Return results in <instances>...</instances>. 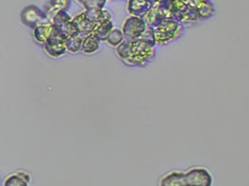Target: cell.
<instances>
[{
    "instance_id": "cell-9",
    "label": "cell",
    "mask_w": 249,
    "mask_h": 186,
    "mask_svg": "<svg viewBox=\"0 0 249 186\" xmlns=\"http://www.w3.org/2000/svg\"><path fill=\"white\" fill-rule=\"evenodd\" d=\"M43 46L46 53L53 58H59L68 51L65 44V39L58 34L50 38Z\"/></svg>"
},
{
    "instance_id": "cell-10",
    "label": "cell",
    "mask_w": 249,
    "mask_h": 186,
    "mask_svg": "<svg viewBox=\"0 0 249 186\" xmlns=\"http://www.w3.org/2000/svg\"><path fill=\"white\" fill-rule=\"evenodd\" d=\"M142 18L145 21L147 26L154 28L163 19H165L167 17H166V13L161 6V3L158 2L156 4L151 5L150 8L148 9V11L142 16Z\"/></svg>"
},
{
    "instance_id": "cell-4",
    "label": "cell",
    "mask_w": 249,
    "mask_h": 186,
    "mask_svg": "<svg viewBox=\"0 0 249 186\" xmlns=\"http://www.w3.org/2000/svg\"><path fill=\"white\" fill-rule=\"evenodd\" d=\"M84 8L86 16L94 23L103 20H111L110 12L104 10L107 0H77Z\"/></svg>"
},
{
    "instance_id": "cell-22",
    "label": "cell",
    "mask_w": 249,
    "mask_h": 186,
    "mask_svg": "<svg viewBox=\"0 0 249 186\" xmlns=\"http://www.w3.org/2000/svg\"><path fill=\"white\" fill-rule=\"evenodd\" d=\"M189 1H190V4L193 6V8L197 9V8H199L202 4H204V3L209 1V0H189Z\"/></svg>"
},
{
    "instance_id": "cell-16",
    "label": "cell",
    "mask_w": 249,
    "mask_h": 186,
    "mask_svg": "<svg viewBox=\"0 0 249 186\" xmlns=\"http://www.w3.org/2000/svg\"><path fill=\"white\" fill-rule=\"evenodd\" d=\"M30 181V175L24 171H19L9 176L4 182V186H27Z\"/></svg>"
},
{
    "instance_id": "cell-11",
    "label": "cell",
    "mask_w": 249,
    "mask_h": 186,
    "mask_svg": "<svg viewBox=\"0 0 249 186\" xmlns=\"http://www.w3.org/2000/svg\"><path fill=\"white\" fill-rule=\"evenodd\" d=\"M57 34L58 33H57L56 28L52 23H40L35 27L33 31L35 40L42 46L50 38H52Z\"/></svg>"
},
{
    "instance_id": "cell-21",
    "label": "cell",
    "mask_w": 249,
    "mask_h": 186,
    "mask_svg": "<svg viewBox=\"0 0 249 186\" xmlns=\"http://www.w3.org/2000/svg\"><path fill=\"white\" fill-rule=\"evenodd\" d=\"M124 40V36L123 35V32L119 29H114V28L110 31V33L108 34L106 39V41L114 47L119 46Z\"/></svg>"
},
{
    "instance_id": "cell-13",
    "label": "cell",
    "mask_w": 249,
    "mask_h": 186,
    "mask_svg": "<svg viewBox=\"0 0 249 186\" xmlns=\"http://www.w3.org/2000/svg\"><path fill=\"white\" fill-rule=\"evenodd\" d=\"M70 0H52L44 12L47 21L49 23H52L53 19L58 13L66 12L68 10Z\"/></svg>"
},
{
    "instance_id": "cell-14",
    "label": "cell",
    "mask_w": 249,
    "mask_h": 186,
    "mask_svg": "<svg viewBox=\"0 0 249 186\" xmlns=\"http://www.w3.org/2000/svg\"><path fill=\"white\" fill-rule=\"evenodd\" d=\"M150 3L147 0H128L127 10L132 16L142 17L150 8Z\"/></svg>"
},
{
    "instance_id": "cell-12",
    "label": "cell",
    "mask_w": 249,
    "mask_h": 186,
    "mask_svg": "<svg viewBox=\"0 0 249 186\" xmlns=\"http://www.w3.org/2000/svg\"><path fill=\"white\" fill-rule=\"evenodd\" d=\"M71 23L74 25L78 33L85 36L91 34L96 26V23L91 21L86 16L85 12H82L78 15H76L74 18H72Z\"/></svg>"
},
{
    "instance_id": "cell-24",
    "label": "cell",
    "mask_w": 249,
    "mask_h": 186,
    "mask_svg": "<svg viewBox=\"0 0 249 186\" xmlns=\"http://www.w3.org/2000/svg\"></svg>"
},
{
    "instance_id": "cell-20",
    "label": "cell",
    "mask_w": 249,
    "mask_h": 186,
    "mask_svg": "<svg viewBox=\"0 0 249 186\" xmlns=\"http://www.w3.org/2000/svg\"><path fill=\"white\" fill-rule=\"evenodd\" d=\"M196 10H197V12H198L200 20L209 19V18H211L215 14L214 5H213V3L210 0L205 2L204 4H202Z\"/></svg>"
},
{
    "instance_id": "cell-17",
    "label": "cell",
    "mask_w": 249,
    "mask_h": 186,
    "mask_svg": "<svg viewBox=\"0 0 249 186\" xmlns=\"http://www.w3.org/2000/svg\"><path fill=\"white\" fill-rule=\"evenodd\" d=\"M99 47L100 41L92 34H90L84 37L80 51H82L86 55H91L97 52L99 50Z\"/></svg>"
},
{
    "instance_id": "cell-8",
    "label": "cell",
    "mask_w": 249,
    "mask_h": 186,
    "mask_svg": "<svg viewBox=\"0 0 249 186\" xmlns=\"http://www.w3.org/2000/svg\"><path fill=\"white\" fill-rule=\"evenodd\" d=\"M22 23L31 28H35L40 23H49L46 19L45 13L36 6H28L24 8L21 13Z\"/></svg>"
},
{
    "instance_id": "cell-7",
    "label": "cell",
    "mask_w": 249,
    "mask_h": 186,
    "mask_svg": "<svg viewBox=\"0 0 249 186\" xmlns=\"http://www.w3.org/2000/svg\"><path fill=\"white\" fill-rule=\"evenodd\" d=\"M71 19L72 18L67 12H62L58 13L52 21V23L56 28L57 33L64 39L78 33L71 23Z\"/></svg>"
},
{
    "instance_id": "cell-23",
    "label": "cell",
    "mask_w": 249,
    "mask_h": 186,
    "mask_svg": "<svg viewBox=\"0 0 249 186\" xmlns=\"http://www.w3.org/2000/svg\"><path fill=\"white\" fill-rule=\"evenodd\" d=\"M147 1L150 3V5H153V4H156L158 2H160L161 0H147Z\"/></svg>"
},
{
    "instance_id": "cell-6",
    "label": "cell",
    "mask_w": 249,
    "mask_h": 186,
    "mask_svg": "<svg viewBox=\"0 0 249 186\" xmlns=\"http://www.w3.org/2000/svg\"><path fill=\"white\" fill-rule=\"evenodd\" d=\"M147 24L142 17L131 16L123 25V35L126 40L139 38L147 29Z\"/></svg>"
},
{
    "instance_id": "cell-2",
    "label": "cell",
    "mask_w": 249,
    "mask_h": 186,
    "mask_svg": "<svg viewBox=\"0 0 249 186\" xmlns=\"http://www.w3.org/2000/svg\"><path fill=\"white\" fill-rule=\"evenodd\" d=\"M161 6L167 18H172L182 23H190L200 20L197 10L189 0H161Z\"/></svg>"
},
{
    "instance_id": "cell-15",
    "label": "cell",
    "mask_w": 249,
    "mask_h": 186,
    "mask_svg": "<svg viewBox=\"0 0 249 186\" xmlns=\"http://www.w3.org/2000/svg\"><path fill=\"white\" fill-rule=\"evenodd\" d=\"M113 29V23L111 20H103L96 23L92 35H94L99 41H106L107 37L110 31Z\"/></svg>"
},
{
    "instance_id": "cell-19",
    "label": "cell",
    "mask_w": 249,
    "mask_h": 186,
    "mask_svg": "<svg viewBox=\"0 0 249 186\" xmlns=\"http://www.w3.org/2000/svg\"><path fill=\"white\" fill-rule=\"evenodd\" d=\"M183 175L184 172L172 171L160 180V185L161 186H184Z\"/></svg>"
},
{
    "instance_id": "cell-1",
    "label": "cell",
    "mask_w": 249,
    "mask_h": 186,
    "mask_svg": "<svg viewBox=\"0 0 249 186\" xmlns=\"http://www.w3.org/2000/svg\"><path fill=\"white\" fill-rule=\"evenodd\" d=\"M155 46L141 38L124 39L119 46H116V52L127 66H145L155 57Z\"/></svg>"
},
{
    "instance_id": "cell-5",
    "label": "cell",
    "mask_w": 249,
    "mask_h": 186,
    "mask_svg": "<svg viewBox=\"0 0 249 186\" xmlns=\"http://www.w3.org/2000/svg\"><path fill=\"white\" fill-rule=\"evenodd\" d=\"M184 186H210L213 184L212 176L203 168H195L184 172Z\"/></svg>"
},
{
    "instance_id": "cell-18",
    "label": "cell",
    "mask_w": 249,
    "mask_h": 186,
    "mask_svg": "<svg viewBox=\"0 0 249 186\" xmlns=\"http://www.w3.org/2000/svg\"><path fill=\"white\" fill-rule=\"evenodd\" d=\"M84 37H85V35H81L79 33L67 37L65 39L67 50L71 53H74V54L79 52L81 49V45H82V41H83Z\"/></svg>"
},
{
    "instance_id": "cell-3",
    "label": "cell",
    "mask_w": 249,
    "mask_h": 186,
    "mask_svg": "<svg viewBox=\"0 0 249 186\" xmlns=\"http://www.w3.org/2000/svg\"><path fill=\"white\" fill-rule=\"evenodd\" d=\"M184 32L182 23L172 19L165 18L153 28L154 40L156 45L163 46L178 40Z\"/></svg>"
}]
</instances>
